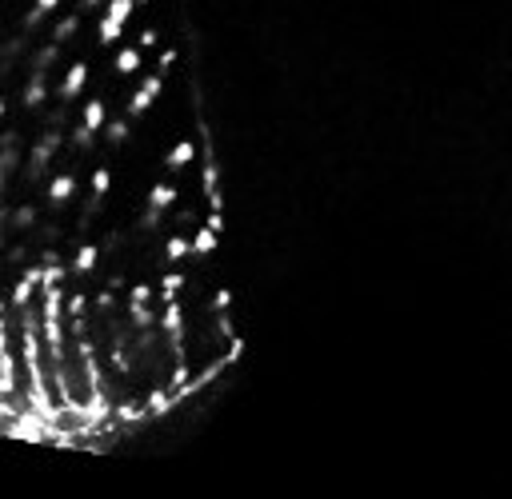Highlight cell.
I'll use <instances>...</instances> for the list:
<instances>
[{
  "label": "cell",
  "instance_id": "obj_44",
  "mask_svg": "<svg viewBox=\"0 0 512 499\" xmlns=\"http://www.w3.org/2000/svg\"><path fill=\"white\" fill-rule=\"evenodd\" d=\"M8 220H12V208H8L4 200H0V224H8Z\"/></svg>",
  "mask_w": 512,
  "mask_h": 499
},
{
  "label": "cell",
  "instance_id": "obj_15",
  "mask_svg": "<svg viewBox=\"0 0 512 499\" xmlns=\"http://www.w3.org/2000/svg\"><path fill=\"white\" fill-rule=\"evenodd\" d=\"M56 56H60V45H56V40H48L45 48H36V56H32V69H36V72H48L52 64H56Z\"/></svg>",
  "mask_w": 512,
  "mask_h": 499
},
{
  "label": "cell",
  "instance_id": "obj_40",
  "mask_svg": "<svg viewBox=\"0 0 512 499\" xmlns=\"http://www.w3.org/2000/svg\"><path fill=\"white\" fill-rule=\"evenodd\" d=\"M16 144H21V132H4L0 136V148H16Z\"/></svg>",
  "mask_w": 512,
  "mask_h": 499
},
{
  "label": "cell",
  "instance_id": "obj_45",
  "mask_svg": "<svg viewBox=\"0 0 512 499\" xmlns=\"http://www.w3.org/2000/svg\"><path fill=\"white\" fill-rule=\"evenodd\" d=\"M36 8H45V12H52V8H60V0H36Z\"/></svg>",
  "mask_w": 512,
  "mask_h": 499
},
{
  "label": "cell",
  "instance_id": "obj_16",
  "mask_svg": "<svg viewBox=\"0 0 512 499\" xmlns=\"http://www.w3.org/2000/svg\"><path fill=\"white\" fill-rule=\"evenodd\" d=\"M152 100H156L152 92L137 88V92H132V96H128V120H140V116H144V112H148V108H152Z\"/></svg>",
  "mask_w": 512,
  "mask_h": 499
},
{
  "label": "cell",
  "instance_id": "obj_19",
  "mask_svg": "<svg viewBox=\"0 0 512 499\" xmlns=\"http://www.w3.org/2000/svg\"><path fill=\"white\" fill-rule=\"evenodd\" d=\"M188 252H192V236H181V232L168 236V244H164V256H168V260H185Z\"/></svg>",
  "mask_w": 512,
  "mask_h": 499
},
{
  "label": "cell",
  "instance_id": "obj_4",
  "mask_svg": "<svg viewBox=\"0 0 512 499\" xmlns=\"http://www.w3.org/2000/svg\"><path fill=\"white\" fill-rule=\"evenodd\" d=\"M45 76H48V72H36V69H32V80L24 84V108H28V112H40V108H45V100H48Z\"/></svg>",
  "mask_w": 512,
  "mask_h": 499
},
{
  "label": "cell",
  "instance_id": "obj_29",
  "mask_svg": "<svg viewBox=\"0 0 512 499\" xmlns=\"http://www.w3.org/2000/svg\"><path fill=\"white\" fill-rule=\"evenodd\" d=\"M113 304H117V288L96 292V312H113Z\"/></svg>",
  "mask_w": 512,
  "mask_h": 499
},
{
  "label": "cell",
  "instance_id": "obj_31",
  "mask_svg": "<svg viewBox=\"0 0 512 499\" xmlns=\"http://www.w3.org/2000/svg\"><path fill=\"white\" fill-rule=\"evenodd\" d=\"M229 304H233V292H229V288H220V292L212 295V312H229Z\"/></svg>",
  "mask_w": 512,
  "mask_h": 499
},
{
  "label": "cell",
  "instance_id": "obj_32",
  "mask_svg": "<svg viewBox=\"0 0 512 499\" xmlns=\"http://www.w3.org/2000/svg\"><path fill=\"white\" fill-rule=\"evenodd\" d=\"M69 336H89V319H84V316H69Z\"/></svg>",
  "mask_w": 512,
  "mask_h": 499
},
{
  "label": "cell",
  "instance_id": "obj_33",
  "mask_svg": "<svg viewBox=\"0 0 512 499\" xmlns=\"http://www.w3.org/2000/svg\"><path fill=\"white\" fill-rule=\"evenodd\" d=\"M12 304H4L0 300V352H8V324H4V312H8Z\"/></svg>",
  "mask_w": 512,
  "mask_h": 499
},
{
  "label": "cell",
  "instance_id": "obj_2",
  "mask_svg": "<svg viewBox=\"0 0 512 499\" xmlns=\"http://www.w3.org/2000/svg\"><path fill=\"white\" fill-rule=\"evenodd\" d=\"M72 196H76V176H72V172H60V176L48 180V208H52V212H60L65 204H72Z\"/></svg>",
  "mask_w": 512,
  "mask_h": 499
},
{
  "label": "cell",
  "instance_id": "obj_28",
  "mask_svg": "<svg viewBox=\"0 0 512 499\" xmlns=\"http://www.w3.org/2000/svg\"><path fill=\"white\" fill-rule=\"evenodd\" d=\"M140 88L152 92V96H161V92H164V72H152V76H144V80H140Z\"/></svg>",
  "mask_w": 512,
  "mask_h": 499
},
{
  "label": "cell",
  "instance_id": "obj_6",
  "mask_svg": "<svg viewBox=\"0 0 512 499\" xmlns=\"http://www.w3.org/2000/svg\"><path fill=\"white\" fill-rule=\"evenodd\" d=\"M128 324H132V328H156L161 316H156L148 304H132V300H128Z\"/></svg>",
  "mask_w": 512,
  "mask_h": 499
},
{
  "label": "cell",
  "instance_id": "obj_10",
  "mask_svg": "<svg viewBox=\"0 0 512 499\" xmlns=\"http://www.w3.org/2000/svg\"><path fill=\"white\" fill-rule=\"evenodd\" d=\"M100 136L108 140V144H113V148H120V144H124V140L132 136V128H128V116H124V120H108V124H104V132H100Z\"/></svg>",
  "mask_w": 512,
  "mask_h": 499
},
{
  "label": "cell",
  "instance_id": "obj_3",
  "mask_svg": "<svg viewBox=\"0 0 512 499\" xmlns=\"http://www.w3.org/2000/svg\"><path fill=\"white\" fill-rule=\"evenodd\" d=\"M84 84H89V64L84 60H76L69 72H65V80H60V88H56V96L65 100V104H72L80 92H84Z\"/></svg>",
  "mask_w": 512,
  "mask_h": 499
},
{
  "label": "cell",
  "instance_id": "obj_5",
  "mask_svg": "<svg viewBox=\"0 0 512 499\" xmlns=\"http://www.w3.org/2000/svg\"><path fill=\"white\" fill-rule=\"evenodd\" d=\"M196 160V144L192 140H181L172 152H168V160H164V168H172V172H181V168H188Z\"/></svg>",
  "mask_w": 512,
  "mask_h": 499
},
{
  "label": "cell",
  "instance_id": "obj_14",
  "mask_svg": "<svg viewBox=\"0 0 512 499\" xmlns=\"http://www.w3.org/2000/svg\"><path fill=\"white\" fill-rule=\"evenodd\" d=\"M32 292H36V284H32L28 276H21V284L12 288V295H8V304H12V308L21 312V308H28V304H32Z\"/></svg>",
  "mask_w": 512,
  "mask_h": 499
},
{
  "label": "cell",
  "instance_id": "obj_41",
  "mask_svg": "<svg viewBox=\"0 0 512 499\" xmlns=\"http://www.w3.org/2000/svg\"><path fill=\"white\" fill-rule=\"evenodd\" d=\"M96 8H104V0H80L76 12H96Z\"/></svg>",
  "mask_w": 512,
  "mask_h": 499
},
{
  "label": "cell",
  "instance_id": "obj_8",
  "mask_svg": "<svg viewBox=\"0 0 512 499\" xmlns=\"http://www.w3.org/2000/svg\"><path fill=\"white\" fill-rule=\"evenodd\" d=\"M76 28H80V12H69L65 21L52 24V40H56V45H69L72 36H76Z\"/></svg>",
  "mask_w": 512,
  "mask_h": 499
},
{
  "label": "cell",
  "instance_id": "obj_42",
  "mask_svg": "<svg viewBox=\"0 0 512 499\" xmlns=\"http://www.w3.org/2000/svg\"><path fill=\"white\" fill-rule=\"evenodd\" d=\"M209 228H212V232H224V216H220V212H212V216H209Z\"/></svg>",
  "mask_w": 512,
  "mask_h": 499
},
{
  "label": "cell",
  "instance_id": "obj_26",
  "mask_svg": "<svg viewBox=\"0 0 512 499\" xmlns=\"http://www.w3.org/2000/svg\"><path fill=\"white\" fill-rule=\"evenodd\" d=\"M100 208H104V196H96V192H93V200H89V204H84V212H80V228H89V220H93Z\"/></svg>",
  "mask_w": 512,
  "mask_h": 499
},
{
  "label": "cell",
  "instance_id": "obj_47",
  "mask_svg": "<svg viewBox=\"0 0 512 499\" xmlns=\"http://www.w3.org/2000/svg\"><path fill=\"white\" fill-rule=\"evenodd\" d=\"M4 108H8V104H4V96H0V120H4Z\"/></svg>",
  "mask_w": 512,
  "mask_h": 499
},
{
  "label": "cell",
  "instance_id": "obj_48",
  "mask_svg": "<svg viewBox=\"0 0 512 499\" xmlns=\"http://www.w3.org/2000/svg\"><path fill=\"white\" fill-rule=\"evenodd\" d=\"M0 244H4V224H0Z\"/></svg>",
  "mask_w": 512,
  "mask_h": 499
},
{
  "label": "cell",
  "instance_id": "obj_49",
  "mask_svg": "<svg viewBox=\"0 0 512 499\" xmlns=\"http://www.w3.org/2000/svg\"><path fill=\"white\" fill-rule=\"evenodd\" d=\"M137 4H148V0H137Z\"/></svg>",
  "mask_w": 512,
  "mask_h": 499
},
{
  "label": "cell",
  "instance_id": "obj_36",
  "mask_svg": "<svg viewBox=\"0 0 512 499\" xmlns=\"http://www.w3.org/2000/svg\"><path fill=\"white\" fill-rule=\"evenodd\" d=\"M172 64H176V48H164V52H161V69H156V72L172 69Z\"/></svg>",
  "mask_w": 512,
  "mask_h": 499
},
{
  "label": "cell",
  "instance_id": "obj_18",
  "mask_svg": "<svg viewBox=\"0 0 512 499\" xmlns=\"http://www.w3.org/2000/svg\"><path fill=\"white\" fill-rule=\"evenodd\" d=\"M216 236H220V232H212L209 224L200 228V232H192V252H196V256H209V252L216 248Z\"/></svg>",
  "mask_w": 512,
  "mask_h": 499
},
{
  "label": "cell",
  "instance_id": "obj_27",
  "mask_svg": "<svg viewBox=\"0 0 512 499\" xmlns=\"http://www.w3.org/2000/svg\"><path fill=\"white\" fill-rule=\"evenodd\" d=\"M45 16H48L45 8H32V12H28V16L21 21V28H24V32H36V28L45 24Z\"/></svg>",
  "mask_w": 512,
  "mask_h": 499
},
{
  "label": "cell",
  "instance_id": "obj_7",
  "mask_svg": "<svg viewBox=\"0 0 512 499\" xmlns=\"http://www.w3.org/2000/svg\"><path fill=\"white\" fill-rule=\"evenodd\" d=\"M96 136H100V132H93L84 120H80V124L69 132V140H72V148H76V152H93V148H96Z\"/></svg>",
  "mask_w": 512,
  "mask_h": 499
},
{
  "label": "cell",
  "instance_id": "obj_9",
  "mask_svg": "<svg viewBox=\"0 0 512 499\" xmlns=\"http://www.w3.org/2000/svg\"><path fill=\"white\" fill-rule=\"evenodd\" d=\"M148 204L168 212V208L176 204V188H172V184H152V188H148Z\"/></svg>",
  "mask_w": 512,
  "mask_h": 499
},
{
  "label": "cell",
  "instance_id": "obj_13",
  "mask_svg": "<svg viewBox=\"0 0 512 499\" xmlns=\"http://www.w3.org/2000/svg\"><path fill=\"white\" fill-rule=\"evenodd\" d=\"M120 32H124V24L113 21V16H100V21H96V36H100V45H117Z\"/></svg>",
  "mask_w": 512,
  "mask_h": 499
},
{
  "label": "cell",
  "instance_id": "obj_12",
  "mask_svg": "<svg viewBox=\"0 0 512 499\" xmlns=\"http://www.w3.org/2000/svg\"><path fill=\"white\" fill-rule=\"evenodd\" d=\"M36 220H40L36 204H21L16 212H12V220H8V224H12V232H28V228L36 224Z\"/></svg>",
  "mask_w": 512,
  "mask_h": 499
},
{
  "label": "cell",
  "instance_id": "obj_43",
  "mask_svg": "<svg viewBox=\"0 0 512 499\" xmlns=\"http://www.w3.org/2000/svg\"><path fill=\"white\" fill-rule=\"evenodd\" d=\"M108 288H117V292H120V288H124V276L113 272V276H108Z\"/></svg>",
  "mask_w": 512,
  "mask_h": 499
},
{
  "label": "cell",
  "instance_id": "obj_30",
  "mask_svg": "<svg viewBox=\"0 0 512 499\" xmlns=\"http://www.w3.org/2000/svg\"><path fill=\"white\" fill-rule=\"evenodd\" d=\"M84 308H89V295L84 292L69 295V316H84Z\"/></svg>",
  "mask_w": 512,
  "mask_h": 499
},
{
  "label": "cell",
  "instance_id": "obj_37",
  "mask_svg": "<svg viewBox=\"0 0 512 499\" xmlns=\"http://www.w3.org/2000/svg\"><path fill=\"white\" fill-rule=\"evenodd\" d=\"M36 236H40V240H45V244H52V240H56V236H60V228H56V224H45V228H40V232H36Z\"/></svg>",
  "mask_w": 512,
  "mask_h": 499
},
{
  "label": "cell",
  "instance_id": "obj_38",
  "mask_svg": "<svg viewBox=\"0 0 512 499\" xmlns=\"http://www.w3.org/2000/svg\"><path fill=\"white\" fill-rule=\"evenodd\" d=\"M40 264H45V268H48V264H60V252H56V248H45V252H40Z\"/></svg>",
  "mask_w": 512,
  "mask_h": 499
},
{
  "label": "cell",
  "instance_id": "obj_22",
  "mask_svg": "<svg viewBox=\"0 0 512 499\" xmlns=\"http://www.w3.org/2000/svg\"><path fill=\"white\" fill-rule=\"evenodd\" d=\"M132 8H137V0H108V4H104V16H113V21H128V16H132Z\"/></svg>",
  "mask_w": 512,
  "mask_h": 499
},
{
  "label": "cell",
  "instance_id": "obj_24",
  "mask_svg": "<svg viewBox=\"0 0 512 499\" xmlns=\"http://www.w3.org/2000/svg\"><path fill=\"white\" fill-rule=\"evenodd\" d=\"M108 188H113V172H108V168H96V172H93V192H96V196H104Z\"/></svg>",
  "mask_w": 512,
  "mask_h": 499
},
{
  "label": "cell",
  "instance_id": "obj_20",
  "mask_svg": "<svg viewBox=\"0 0 512 499\" xmlns=\"http://www.w3.org/2000/svg\"><path fill=\"white\" fill-rule=\"evenodd\" d=\"M117 72H140V48H120L117 52Z\"/></svg>",
  "mask_w": 512,
  "mask_h": 499
},
{
  "label": "cell",
  "instance_id": "obj_23",
  "mask_svg": "<svg viewBox=\"0 0 512 499\" xmlns=\"http://www.w3.org/2000/svg\"><path fill=\"white\" fill-rule=\"evenodd\" d=\"M161 220H164V208H144V216H140V228H144V232H156V228H161Z\"/></svg>",
  "mask_w": 512,
  "mask_h": 499
},
{
  "label": "cell",
  "instance_id": "obj_1",
  "mask_svg": "<svg viewBox=\"0 0 512 499\" xmlns=\"http://www.w3.org/2000/svg\"><path fill=\"white\" fill-rule=\"evenodd\" d=\"M60 140H65V132H60V128H48L45 136L32 144L28 164H24V180H28V184H40L48 176V160H52V152L60 148Z\"/></svg>",
  "mask_w": 512,
  "mask_h": 499
},
{
  "label": "cell",
  "instance_id": "obj_17",
  "mask_svg": "<svg viewBox=\"0 0 512 499\" xmlns=\"http://www.w3.org/2000/svg\"><path fill=\"white\" fill-rule=\"evenodd\" d=\"M96 256H100V252H96V244H84V248L76 252V264H72V276H89L96 268Z\"/></svg>",
  "mask_w": 512,
  "mask_h": 499
},
{
  "label": "cell",
  "instance_id": "obj_25",
  "mask_svg": "<svg viewBox=\"0 0 512 499\" xmlns=\"http://www.w3.org/2000/svg\"><path fill=\"white\" fill-rule=\"evenodd\" d=\"M16 164H21V148H0V168L12 176L16 172Z\"/></svg>",
  "mask_w": 512,
  "mask_h": 499
},
{
  "label": "cell",
  "instance_id": "obj_11",
  "mask_svg": "<svg viewBox=\"0 0 512 499\" xmlns=\"http://www.w3.org/2000/svg\"><path fill=\"white\" fill-rule=\"evenodd\" d=\"M84 124H89L93 132H104V124H108V112H104V100H89V104H84Z\"/></svg>",
  "mask_w": 512,
  "mask_h": 499
},
{
  "label": "cell",
  "instance_id": "obj_35",
  "mask_svg": "<svg viewBox=\"0 0 512 499\" xmlns=\"http://www.w3.org/2000/svg\"><path fill=\"white\" fill-rule=\"evenodd\" d=\"M152 45H161V36H156L152 28H144V32H140V40H137V48H152Z\"/></svg>",
  "mask_w": 512,
  "mask_h": 499
},
{
  "label": "cell",
  "instance_id": "obj_34",
  "mask_svg": "<svg viewBox=\"0 0 512 499\" xmlns=\"http://www.w3.org/2000/svg\"><path fill=\"white\" fill-rule=\"evenodd\" d=\"M128 300H132V304H148V300H152V288H148V284H137V288L128 292Z\"/></svg>",
  "mask_w": 512,
  "mask_h": 499
},
{
  "label": "cell",
  "instance_id": "obj_39",
  "mask_svg": "<svg viewBox=\"0 0 512 499\" xmlns=\"http://www.w3.org/2000/svg\"><path fill=\"white\" fill-rule=\"evenodd\" d=\"M176 224H196V212H192V208H181V212H176Z\"/></svg>",
  "mask_w": 512,
  "mask_h": 499
},
{
  "label": "cell",
  "instance_id": "obj_46",
  "mask_svg": "<svg viewBox=\"0 0 512 499\" xmlns=\"http://www.w3.org/2000/svg\"><path fill=\"white\" fill-rule=\"evenodd\" d=\"M4 184H8V172H4V168H0V192H4Z\"/></svg>",
  "mask_w": 512,
  "mask_h": 499
},
{
  "label": "cell",
  "instance_id": "obj_21",
  "mask_svg": "<svg viewBox=\"0 0 512 499\" xmlns=\"http://www.w3.org/2000/svg\"><path fill=\"white\" fill-rule=\"evenodd\" d=\"M181 288H185V276H181V272H168V276H164V284H161V304H172Z\"/></svg>",
  "mask_w": 512,
  "mask_h": 499
}]
</instances>
